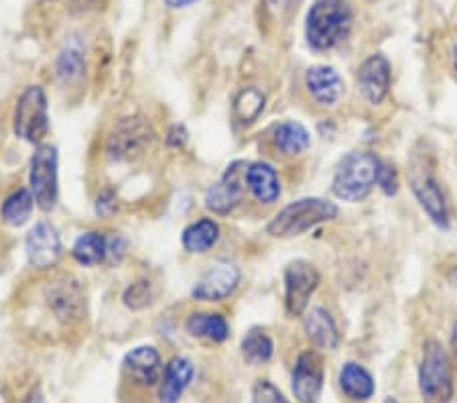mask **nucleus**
<instances>
[{
  "label": "nucleus",
  "instance_id": "obj_41",
  "mask_svg": "<svg viewBox=\"0 0 457 403\" xmlns=\"http://www.w3.org/2000/svg\"><path fill=\"white\" fill-rule=\"evenodd\" d=\"M382 403H401L399 399H396V398H386L385 401H382Z\"/></svg>",
  "mask_w": 457,
  "mask_h": 403
},
{
  "label": "nucleus",
  "instance_id": "obj_20",
  "mask_svg": "<svg viewBox=\"0 0 457 403\" xmlns=\"http://www.w3.org/2000/svg\"><path fill=\"white\" fill-rule=\"evenodd\" d=\"M342 395L352 403H368L376 395V379L362 363L345 361L337 373Z\"/></svg>",
  "mask_w": 457,
  "mask_h": 403
},
{
  "label": "nucleus",
  "instance_id": "obj_11",
  "mask_svg": "<svg viewBox=\"0 0 457 403\" xmlns=\"http://www.w3.org/2000/svg\"><path fill=\"white\" fill-rule=\"evenodd\" d=\"M326 385V366L320 350L305 348L295 358L291 373V391L299 403H320Z\"/></svg>",
  "mask_w": 457,
  "mask_h": 403
},
{
  "label": "nucleus",
  "instance_id": "obj_36",
  "mask_svg": "<svg viewBox=\"0 0 457 403\" xmlns=\"http://www.w3.org/2000/svg\"><path fill=\"white\" fill-rule=\"evenodd\" d=\"M23 403H46V398H43L41 387L39 385L33 387V390L27 393V398L23 399Z\"/></svg>",
  "mask_w": 457,
  "mask_h": 403
},
{
  "label": "nucleus",
  "instance_id": "obj_32",
  "mask_svg": "<svg viewBox=\"0 0 457 403\" xmlns=\"http://www.w3.org/2000/svg\"><path fill=\"white\" fill-rule=\"evenodd\" d=\"M378 188L386 196H396V194H399V188H401L399 172H396L395 165L386 164V161H382V167H380V173H378Z\"/></svg>",
  "mask_w": 457,
  "mask_h": 403
},
{
  "label": "nucleus",
  "instance_id": "obj_26",
  "mask_svg": "<svg viewBox=\"0 0 457 403\" xmlns=\"http://www.w3.org/2000/svg\"><path fill=\"white\" fill-rule=\"evenodd\" d=\"M240 355L250 366H261L275 357V340L262 328H250L240 342Z\"/></svg>",
  "mask_w": 457,
  "mask_h": 403
},
{
  "label": "nucleus",
  "instance_id": "obj_23",
  "mask_svg": "<svg viewBox=\"0 0 457 403\" xmlns=\"http://www.w3.org/2000/svg\"><path fill=\"white\" fill-rule=\"evenodd\" d=\"M220 237H222V229H220L218 220L204 216L183 229L181 245L189 255H205L218 245Z\"/></svg>",
  "mask_w": 457,
  "mask_h": 403
},
{
  "label": "nucleus",
  "instance_id": "obj_29",
  "mask_svg": "<svg viewBox=\"0 0 457 403\" xmlns=\"http://www.w3.org/2000/svg\"><path fill=\"white\" fill-rule=\"evenodd\" d=\"M264 105H267V97L258 88H245L238 92V97L234 98V119L240 124L254 122L258 116L262 114Z\"/></svg>",
  "mask_w": 457,
  "mask_h": 403
},
{
  "label": "nucleus",
  "instance_id": "obj_8",
  "mask_svg": "<svg viewBox=\"0 0 457 403\" xmlns=\"http://www.w3.org/2000/svg\"><path fill=\"white\" fill-rule=\"evenodd\" d=\"M411 189L417 197L419 206L429 216L431 222L441 231H447L452 224L449 218V204L445 189L437 180V175L431 172L427 161L412 159L411 164Z\"/></svg>",
  "mask_w": 457,
  "mask_h": 403
},
{
  "label": "nucleus",
  "instance_id": "obj_38",
  "mask_svg": "<svg viewBox=\"0 0 457 403\" xmlns=\"http://www.w3.org/2000/svg\"><path fill=\"white\" fill-rule=\"evenodd\" d=\"M449 344H452V361H453V366H457V322L452 328V339H449Z\"/></svg>",
  "mask_w": 457,
  "mask_h": 403
},
{
  "label": "nucleus",
  "instance_id": "obj_25",
  "mask_svg": "<svg viewBox=\"0 0 457 403\" xmlns=\"http://www.w3.org/2000/svg\"><path fill=\"white\" fill-rule=\"evenodd\" d=\"M108 253V237L98 231H86L76 239L71 247V256L78 265L96 267L100 263H106Z\"/></svg>",
  "mask_w": 457,
  "mask_h": 403
},
{
  "label": "nucleus",
  "instance_id": "obj_33",
  "mask_svg": "<svg viewBox=\"0 0 457 403\" xmlns=\"http://www.w3.org/2000/svg\"><path fill=\"white\" fill-rule=\"evenodd\" d=\"M129 255V239L122 237L120 232H114L112 237H108V253L106 263L110 265H118L124 261V256Z\"/></svg>",
  "mask_w": 457,
  "mask_h": 403
},
{
  "label": "nucleus",
  "instance_id": "obj_19",
  "mask_svg": "<svg viewBox=\"0 0 457 403\" xmlns=\"http://www.w3.org/2000/svg\"><path fill=\"white\" fill-rule=\"evenodd\" d=\"M195 377V365L189 357L177 355L165 365L163 377L157 385V399L159 403H179L183 395L194 383Z\"/></svg>",
  "mask_w": 457,
  "mask_h": 403
},
{
  "label": "nucleus",
  "instance_id": "obj_12",
  "mask_svg": "<svg viewBox=\"0 0 457 403\" xmlns=\"http://www.w3.org/2000/svg\"><path fill=\"white\" fill-rule=\"evenodd\" d=\"M240 267L230 261H220L212 265L205 273L197 280V283L191 290V298L195 302H224V299L232 298L236 290L240 288Z\"/></svg>",
  "mask_w": 457,
  "mask_h": 403
},
{
  "label": "nucleus",
  "instance_id": "obj_21",
  "mask_svg": "<svg viewBox=\"0 0 457 403\" xmlns=\"http://www.w3.org/2000/svg\"><path fill=\"white\" fill-rule=\"evenodd\" d=\"M246 189L253 194L258 204H264V206H270V204L278 202V197L283 194L281 178H278V172L267 161H254V164L246 165Z\"/></svg>",
  "mask_w": 457,
  "mask_h": 403
},
{
  "label": "nucleus",
  "instance_id": "obj_31",
  "mask_svg": "<svg viewBox=\"0 0 457 403\" xmlns=\"http://www.w3.org/2000/svg\"><path fill=\"white\" fill-rule=\"evenodd\" d=\"M250 403H291L287 395L269 379H258L250 393Z\"/></svg>",
  "mask_w": 457,
  "mask_h": 403
},
{
  "label": "nucleus",
  "instance_id": "obj_24",
  "mask_svg": "<svg viewBox=\"0 0 457 403\" xmlns=\"http://www.w3.org/2000/svg\"><path fill=\"white\" fill-rule=\"evenodd\" d=\"M272 145L285 157H299L312 147V135L305 124L285 121L272 129Z\"/></svg>",
  "mask_w": 457,
  "mask_h": 403
},
{
  "label": "nucleus",
  "instance_id": "obj_18",
  "mask_svg": "<svg viewBox=\"0 0 457 403\" xmlns=\"http://www.w3.org/2000/svg\"><path fill=\"white\" fill-rule=\"evenodd\" d=\"M303 332L315 350H334L340 348L342 334L337 328L336 318L323 306H313L303 314Z\"/></svg>",
  "mask_w": 457,
  "mask_h": 403
},
{
  "label": "nucleus",
  "instance_id": "obj_2",
  "mask_svg": "<svg viewBox=\"0 0 457 403\" xmlns=\"http://www.w3.org/2000/svg\"><path fill=\"white\" fill-rule=\"evenodd\" d=\"M382 159L374 151H350L337 164L331 192L342 202H362L378 186Z\"/></svg>",
  "mask_w": 457,
  "mask_h": 403
},
{
  "label": "nucleus",
  "instance_id": "obj_9",
  "mask_svg": "<svg viewBox=\"0 0 457 403\" xmlns=\"http://www.w3.org/2000/svg\"><path fill=\"white\" fill-rule=\"evenodd\" d=\"M285 310L289 316H303L312 304L313 293L321 283V275L313 263L297 259L285 267Z\"/></svg>",
  "mask_w": 457,
  "mask_h": 403
},
{
  "label": "nucleus",
  "instance_id": "obj_27",
  "mask_svg": "<svg viewBox=\"0 0 457 403\" xmlns=\"http://www.w3.org/2000/svg\"><path fill=\"white\" fill-rule=\"evenodd\" d=\"M35 206L37 204L31 189L19 188L4 197L3 206H0V216H3L4 224L19 229V226H25L31 220Z\"/></svg>",
  "mask_w": 457,
  "mask_h": 403
},
{
  "label": "nucleus",
  "instance_id": "obj_10",
  "mask_svg": "<svg viewBox=\"0 0 457 403\" xmlns=\"http://www.w3.org/2000/svg\"><path fill=\"white\" fill-rule=\"evenodd\" d=\"M245 173H246L245 161H234V164L226 167L222 178L205 189L204 204L212 214L228 216L240 206L246 194Z\"/></svg>",
  "mask_w": 457,
  "mask_h": 403
},
{
  "label": "nucleus",
  "instance_id": "obj_7",
  "mask_svg": "<svg viewBox=\"0 0 457 403\" xmlns=\"http://www.w3.org/2000/svg\"><path fill=\"white\" fill-rule=\"evenodd\" d=\"M29 189L35 197L37 208L51 212L59 202V155L57 147L41 143L35 147V153L29 165Z\"/></svg>",
  "mask_w": 457,
  "mask_h": 403
},
{
  "label": "nucleus",
  "instance_id": "obj_22",
  "mask_svg": "<svg viewBox=\"0 0 457 403\" xmlns=\"http://www.w3.org/2000/svg\"><path fill=\"white\" fill-rule=\"evenodd\" d=\"M186 332L191 339L222 344L230 339V324L220 312H191L186 320Z\"/></svg>",
  "mask_w": 457,
  "mask_h": 403
},
{
  "label": "nucleus",
  "instance_id": "obj_34",
  "mask_svg": "<svg viewBox=\"0 0 457 403\" xmlns=\"http://www.w3.org/2000/svg\"><path fill=\"white\" fill-rule=\"evenodd\" d=\"M187 141H189V133H187L186 124L175 122L169 127L167 135H165V143L169 149H183V147L187 145Z\"/></svg>",
  "mask_w": 457,
  "mask_h": 403
},
{
  "label": "nucleus",
  "instance_id": "obj_17",
  "mask_svg": "<svg viewBox=\"0 0 457 403\" xmlns=\"http://www.w3.org/2000/svg\"><path fill=\"white\" fill-rule=\"evenodd\" d=\"M305 88L317 106L334 108L342 102L345 84L340 71L331 65H313L305 71Z\"/></svg>",
  "mask_w": 457,
  "mask_h": 403
},
{
  "label": "nucleus",
  "instance_id": "obj_4",
  "mask_svg": "<svg viewBox=\"0 0 457 403\" xmlns=\"http://www.w3.org/2000/svg\"><path fill=\"white\" fill-rule=\"evenodd\" d=\"M419 393L423 403H452L455 398L453 361L444 344L435 339L423 342L417 371Z\"/></svg>",
  "mask_w": 457,
  "mask_h": 403
},
{
  "label": "nucleus",
  "instance_id": "obj_30",
  "mask_svg": "<svg viewBox=\"0 0 457 403\" xmlns=\"http://www.w3.org/2000/svg\"><path fill=\"white\" fill-rule=\"evenodd\" d=\"M154 302V291L153 283L149 280H138L130 283L122 293V304L129 307L130 312H141L145 307H149Z\"/></svg>",
  "mask_w": 457,
  "mask_h": 403
},
{
  "label": "nucleus",
  "instance_id": "obj_5",
  "mask_svg": "<svg viewBox=\"0 0 457 403\" xmlns=\"http://www.w3.org/2000/svg\"><path fill=\"white\" fill-rule=\"evenodd\" d=\"M49 105L41 86H27L12 114V133L31 145H41L49 135Z\"/></svg>",
  "mask_w": 457,
  "mask_h": 403
},
{
  "label": "nucleus",
  "instance_id": "obj_1",
  "mask_svg": "<svg viewBox=\"0 0 457 403\" xmlns=\"http://www.w3.org/2000/svg\"><path fill=\"white\" fill-rule=\"evenodd\" d=\"M352 27L353 13L345 0H315L305 19V37L315 51H329L348 39Z\"/></svg>",
  "mask_w": 457,
  "mask_h": 403
},
{
  "label": "nucleus",
  "instance_id": "obj_35",
  "mask_svg": "<svg viewBox=\"0 0 457 403\" xmlns=\"http://www.w3.org/2000/svg\"><path fill=\"white\" fill-rule=\"evenodd\" d=\"M116 206H118V202H116V194L112 192V189H102L98 197H96V214H98L100 218H108L110 214H114Z\"/></svg>",
  "mask_w": 457,
  "mask_h": 403
},
{
  "label": "nucleus",
  "instance_id": "obj_28",
  "mask_svg": "<svg viewBox=\"0 0 457 403\" xmlns=\"http://www.w3.org/2000/svg\"><path fill=\"white\" fill-rule=\"evenodd\" d=\"M86 73V55L82 46L78 43H68L57 55V76L62 78V82L73 84L78 80H82Z\"/></svg>",
  "mask_w": 457,
  "mask_h": 403
},
{
  "label": "nucleus",
  "instance_id": "obj_3",
  "mask_svg": "<svg viewBox=\"0 0 457 403\" xmlns=\"http://www.w3.org/2000/svg\"><path fill=\"white\" fill-rule=\"evenodd\" d=\"M337 214H340L337 204L326 197H299L277 212L267 224V232L272 239H295L313 231L315 226L331 222Z\"/></svg>",
  "mask_w": 457,
  "mask_h": 403
},
{
  "label": "nucleus",
  "instance_id": "obj_15",
  "mask_svg": "<svg viewBox=\"0 0 457 403\" xmlns=\"http://www.w3.org/2000/svg\"><path fill=\"white\" fill-rule=\"evenodd\" d=\"M122 371L138 387H157L163 377L165 363L153 344H141L124 357Z\"/></svg>",
  "mask_w": 457,
  "mask_h": 403
},
{
  "label": "nucleus",
  "instance_id": "obj_13",
  "mask_svg": "<svg viewBox=\"0 0 457 403\" xmlns=\"http://www.w3.org/2000/svg\"><path fill=\"white\" fill-rule=\"evenodd\" d=\"M29 265L37 271L54 269L63 256V243L57 229L47 220H39L25 239Z\"/></svg>",
  "mask_w": 457,
  "mask_h": 403
},
{
  "label": "nucleus",
  "instance_id": "obj_14",
  "mask_svg": "<svg viewBox=\"0 0 457 403\" xmlns=\"http://www.w3.org/2000/svg\"><path fill=\"white\" fill-rule=\"evenodd\" d=\"M358 92L362 94L366 105L380 106L388 98L390 86H393V65L388 57L382 54H374L366 57L358 68Z\"/></svg>",
  "mask_w": 457,
  "mask_h": 403
},
{
  "label": "nucleus",
  "instance_id": "obj_39",
  "mask_svg": "<svg viewBox=\"0 0 457 403\" xmlns=\"http://www.w3.org/2000/svg\"><path fill=\"white\" fill-rule=\"evenodd\" d=\"M98 3V0H73V9L76 11H79V13H84V11H87V9H92V6Z\"/></svg>",
  "mask_w": 457,
  "mask_h": 403
},
{
  "label": "nucleus",
  "instance_id": "obj_6",
  "mask_svg": "<svg viewBox=\"0 0 457 403\" xmlns=\"http://www.w3.org/2000/svg\"><path fill=\"white\" fill-rule=\"evenodd\" d=\"M154 141H157V133H154L151 121H146L145 116H127L110 130L106 153L112 161L127 164V161L143 157Z\"/></svg>",
  "mask_w": 457,
  "mask_h": 403
},
{
  "label": "nucleus",
  "instance_id": "obj_16",
  "mask_svg": "<svg viewBox=\"0 0 457 403\" xmlns=\"http://www.w3.org/2000/svg\"><path fill=\"white\" fill-rule=\"evenodd\" d=\"M47 304L55 318L62 322H78L86 314V293L82 283L73 277H63V280L54 281L47 288Z\"/></svg>",
  "mask_w": 457,
  "mask_h": 403
},
{
  "label": "nucleus",
  "instance_id": "obj_40",
  "mask_svg": "<svg viewBox=\"0 0 457 403\" xmlns=\"http://www.w3.org/2000/svg\"><path fill=\"white\" fill-rule=\"evenodd\" d=\"M453 68H455V76H457V43L453 46Z\"/></svg>",
  "mask_w": 457,
  "mask_h": 403
},
{
  "label": "nucleus",
  "instance_id": "obj_37",
  "mask_svg": "<svg viewBox=\"0 0 457 403\" xmlns=\"http://www.w3.org/2000/svg\"><path fill=\"white\" fill-rule=\"evenodd\" d=\"M195 3H200V0H165L169 9H189V6Z\"/></svg>",
  "mask_w": 457,
  "mask_h": 403
}]
</instances>
